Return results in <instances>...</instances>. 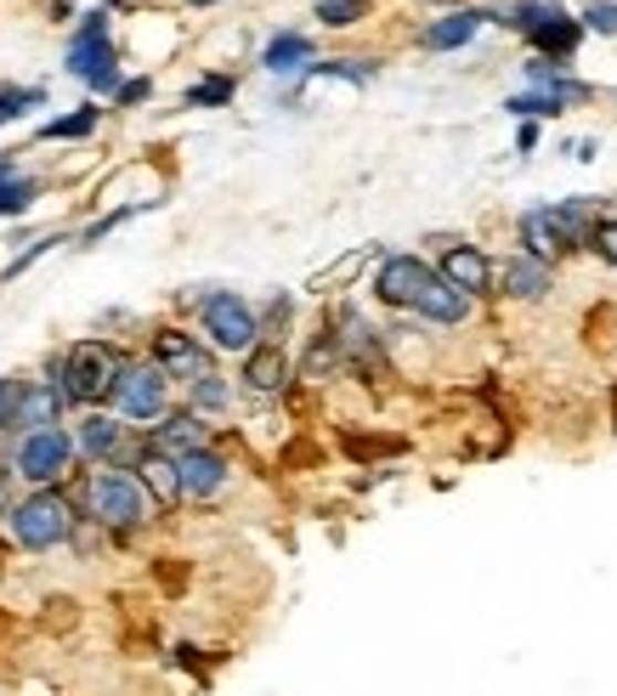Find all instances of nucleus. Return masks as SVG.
<instances>
[{
    "label": "nucleus",
    "instance_id": "34",
    "mask_svg": "<svg viewBox=\"0 0 617 696\" xmlns=\"http://www.w3.org/2000/svg\"><path fill=\"white\" fill-rule=\"evenodd\" d=\"M57 243H69V232H45V238H29V250H23V256H18V261L7 267V272H0V278H7V283H12V278H23V272H29V267H34V261H40L45 250H57Z\"/></svg>",
    "mask_w": 617,
    "mask_h": 696
},
{
    "label": "nucleus",
    "instance_id": "40",
    "mask_svg": "<svg viewBox=\"0 0 617 696\" xmlns=\"http://www.w3.org/2000/svg\"><path fill=\"white\" fill-rule=\"evenodd\" d=\"M74 40H108V18H103V7H97V12H85V23L74 29Z\"/></svg>",
    "mask_w": 617,
    "mask_h": 696
},
{
    "label": "nucleus",
    "instance_id": "15",
    "mask_svg": "<svg viewBox=\"0 0 617 696\" xmlns=\"http://www.w3.org/2000/svg\"><path fill=\"white\" fill-rule=\"evenodd\" d=\"M527 40H533V52H538V58H550V63H561V69H566V63L578 58L584 23H578V18H566V12L555 7V12H550V18H544V23L527 34Z\"/></svg>",
    "mask_w": 617,
    "mask_h": 696
},
{
    "label": "nucleus",
    "instance_id": "43",
    "mask_svg": "<svg viewBox=\"0 0 617 696\" xmlns=\"http://www.w3.org/2000/svg\"><path fill=\"white\" fill-rule=\"evenodd\" d=\"M187 7H216V0H187Z\"/></svg>",
    "mask_w": 617,
    "mask_h": 696
},
{
    "label": "nucleus",
    "instance_id": "38",
    "mask_svg": "<svg viewBox=\"0 0 617 696\" xmlns=\"http://www.w3.org/2000/svg\"><path fill=\"white\" fill-rule=\"evenodd\" d=\"M148 96H154V80L142 74V80H125V85L114 91V103H119V108H136V103H148Z\"/></svg>",
    "mask_w": 617,
    "mask_h": 696
},
{
    "label": "nucleus",
    "instance_id": "33",
    "mask_svg": "<svg viewBox=\"0 0 617 696\" xmlns=\"http://www.w3.org/2000/svg\"><path fill=\"white\" fill-rule=\"evenodd\" d=\"M34 193H40V181H29V176H18V181L0 187V221H7V216H23V210L34 205Z\"/></svg>",
    "mask_w": 617,
    "mask_h": 696
},
{
    "label": "nucleus",
    "instance_id": "30",
    "mask_svg": "<svg viewBox=\"0 0 617 696\" xmlns=\"http://www.w3.org/2000/svg\"><path fill=\"white\" fill-rule=\"evenodd\" d=\"M227 403H232V391H227L221 374H205L199 385H187V408H194V414H221Z\"/></svg>",
    "mask_w": 617,
    "mask_h": 696
},
{
    "label": "nucleus",
    "instance_id": "8",
    "mask_svg": "<svg viewBox=\"0 0 617 696\" xmlns=\"http://www.w3.org/2000/svg\"><path fill=\"white\" fill-rule=\"evenodd\" d=\"M154 363L170 374V380H187V385H199L205 374H216L210 352L199 345V334H187V329H159L154 334Z\"/></svg>",
    "mask_w": 617,
    "mask_h": 696
},
{
    "label": "nucleus",
    "instance_id": "35",
    "mask_svg": "<svg viewBox=\"0 0 617 696\" xmlns=\"http://www.w3.org/2000/svg\"><path fill=\"white\" fill-rule=\"evenodd\" d=\"M578 23H584L589 34H611V40H617V0H589Z\"/></svg>",
    "mask_w": 617,
    "mask_h": 696
},
{
    "label": "nucleus",
    "instance_id": "3",
    "mask_svg": "<svg viewBox=\"0 0 617 696\" xmlns=\"http://www.w3.org/2000/svg\"><path fill=\"white\" fill-rule=\"evenodd\" d=\"M7 516H12V538L23 543V550H34V555H45V550H57V543L74 538V505L63 499L57 487H40L34 499H23Z\"/></svg>",
    "mask_w": 617,
    "mask_h": 696
},
{
    "label": "nucleus",
    "instance_id": "32",
    "mask_svg": "<svg viewBox=\"0 0 617 696\" xmlns=\"http://www.w3.org/2000/svg\"><path fill=\"white\" fill-rule=\"evenodd\" d=\"M357 18H368L363 0H317V23L323 29H352Z\"/></svg>",
    "mask_w": 617,
    "mask_h": 696
},
{
    "label": "nucleus",
    "instance_id": "21",
    "mask_svg": "<svg viewBox=\"0 0 617 696\" xmlns=\"http://www.w3.org/2000/svg\"><path fill=\"white\" fill-rule=\"evenodd\" d=\"M312 63H317V58H312V40L295 34V29L272 34V40H266V52H261V69H266V74H306Z\"/></svg>",
    "mask_w": 617,
    "mask_h": 696
},
{
    "label": "nucleus",
    "instance_id": "13",
    "mask_svg": "<svg viewBox=\"0 0 617 696\" xmlns=\"http://www.w3.org/2000/svg\"><path fill=\"white\" fill-rule=\"evenodd\" d=\"M425 323H442V329H453V323H464L470 312H477V294H464V289H453L442 272H431V283H425V294H419V307H414Z\"/></svg>",
    "mask_w": 617,
    "mask_h": 696
},
{
    "label": "nucleus",
    "instance_id": "25",
    "mask_svg": "<svg viewBox=\"0 0 617 696\" xmlns=\"http://www.w3.org/2000/svg\"><path fill=\"white\" fill-rule=\"evenodd\" d=\"M232 91H239V80H232V74H205L199 85L181 91V108H227Z\"/></svg>",
    "mask_w": 617,
    "mask_h": 696
},
{
    "label": "nucleus",
    "instance_id": "6",
    "mask_svg": "<svg viewBox=\"0 0 617 696\" xmlns=\"http://www.w3.org/2000/svg\"><path fill=\"white\" fill-rule=\"evenodd\" d=\"M74 454H80V447H74V436H69L63 425H52V430H29V436L18 442V476L34 481V487H52V481L69 476Z\"/></svg>",
    "mask_w": 617,
    "mask_h": 696
},
{
    "label": "nucleus",
    "instance_id": "2",
    "mask_svg": "<svg viewBox=\"0 0 617 696\" xmlns=\"http://www.w3.org/2000/svg\"><path fill=\"white\" fill-rule=\"evenodd\" d=\"M85 505H91V521L97 527H114V532H136L154 521V492L142 487L130 470H97L85 481Z\"/></svg>",
    "mask_w": 617,
    "mask_h": 696
},
{
    "label": "nucleus",
    "instance_id": "17",
    "mask_svg": "<svg viewBox=\"0 0 617 696\" xmlns=\"http://www.w3.org/2000/svg\"><path fill=\"white\" fill-rule=\"evenodd\" d=\"M74 447L85 459H119L125 454V425L114 419V414H103V408H91L85 419H80V430H74Z\"/></svg>",
    "mask_w": 617,
    "mask_h": 696
},
{
    "label": "nucleus",
    "instance_id": "18",
    "mask_svg": "<svg viewBox=\"0 0 617 696\" xmlns=\"http://www.w3.org/2000/svg\"><path fill=\"white\" fill-rule=\"evenodd\" d=\"M488 23V12H477V7H459V12H448V18H437V23H425V52H459V45H470L477 40V29Z\"/></svg>",
    "mask_w": 617,
    "mask_h": 696
},
{
    "label": "nucleus",
    "instance_id": "36",
    "mask_svg": "<svg viewBox=\"0 0 617 696\" xmlns=\"http://www.w3.org/2000/svg\"><path fill=\"white\" fill-rule=\"evenodd\" d=\"M290 318H295V301H290V294H272V301L261 307V334H272V340H278Z\"/></svg>",
    "mask_w": 617,
    "mask_h": 696
},
{
    "label": "nucleus",
    "instance_id": "19",
    "mask_svg": "<svg viewBox=\"0 0 617 696\" xmlns=\"http://www.w3.org/2000/svg\"><path fill=\"white\" fill-rule=\"evenodd\" d=\"M244 385H250V391H261V396L283 391V385H290V352H283L278 340H261L255 352L244 357Z\"/></svg>",
    "mask_w": 617,
    "mask_h": 696
},
{
    "label": "nucleus",
    "instance_id": "27",
    "mask_svg": "<svg viewBox=\"0 0 617 696\" xmlns=\"http://www.w3.org/2000/svg\"><path fill=\"white\" fill-rule=\"evenodd\" d=\"M504 114H515V120H555V114H566V103L555 91H521V96L504 103Z\"/></svg>",
    "mask_w": 617,
    "mask_h": 696
},
{
    "label": "nucleus",
    "instance_id": "7",
    "mask_svg": "<svg viewBox=\"0 0 617 696\" xmlns=\"http://www.w3.org/2000/svg\"><path fill=\"white\" fill-rule=\"evenodd\" d=\"M431 272H437V267H425L419 256H386L368 289H374V301H379V307L414 312V307H419V294H425V283H431Z\"/></svg>",
    "mask_w": 617,
    "mask_h": 696
},
{
    "label": "nucleus",
    "instance_id": "24",
    "mask_svg": "<svg viewBox=\"0 0 617 696\" xmlns=\"http://www.w3.org/2000/svg\"><path fill=\"white\" fill-rule=\"evenodd\" d=\"M346 363L341 352V334L335 329H317L312 345H306V357H301V380H335V368Z\"/></svg>",
    "mask_w": 617,
    "mask_h": 696
},
{
    "label": "nucleus",
    "instance_id": "1",
    "mask_svg": "<svg viewBox=\"0 0 617 696\" xmlns=\"http://www.w3.org/2000/svg\"><path fill=\"white\" fill-rule=\"evenodd\" d=\"M119 368H125V357L114 352V345H103V340L69 345L63 363H57V391H63V403H74V408L108 403L114 385H119Z\"/></svg>",
    "mask_w": 617,
    "mask_h": 696
},
{
    "label": "nucleus",
    "instance_id": "10",
    "mask_svg": "<svg viewBox=\"0 0 617 696\" xmlns=\"http://www.w3.org/2000/svg\"><path fill=\"white\" fill-rule=\"evenodd\" d=\"M550 221H555V232H561V243H566V256L573 250H595V232H600V221H606V210H600V198H561V205H550Z\"/></svg>",
    "mask_w": 617,
    "mask_h": 696
},
{
    "label": "nucleus",
    "instance_id": "41",
    "mask_svg": "<svg viewBox=\"0 0 617 696\" xmlns=\"http://www.w3.org/2000/svg\"><path fill=\"white\" fill-rule=\"evenodd\" d=\"M515 147H521V154H533V147H538V125H533V120H521V131H515Z\"/></svg>",
    "mask_w": 617,
    "mask_h": 696
},
{
    "label": "nucleus",
    "instance_id": "29",
    "mask_svg": "<svg viewBox=\"0 0 617 696\" xmlns=\"http://www.w3.org/2000/svg\"><path fill=\"white\" fill-rule=\"evenodd\" d=\"M45 108V91L40 85H0V125H12L23 114Z\"/></svg>",
    "mask_w": 617,
    "mask_h": 696
},
{
    "label": "nucleus",
    "instance_id": "16",
    "mask_svg": "<svg viewBox=\"0 0 617 696\" xmlns=\"http://www.w3.org/2000/svg\"><path fill=\"white\" fill-rule=\"evenodd\" d=\"M130 470H136V481L154 492V505H176V499H187L181 492V465L170 459V454H159V447L148 442V454H136L130 459Z\"/></svg>",
    "mask_w": 617,
    "mask_h": 696
},
{
    "label": "nucleus",
    "instance_id": "26",
    "mask_svg": "<svg viewBox=\"0 0 617 696\" xmlns=\"http://www.w3.org/2000/svg\"><path fill=\"white\" fill-rule=\"evenodd\" d=\"M97 120H103V108L85 103V108H74V114H63V120H52V125H40V142H80V136L97 131Z\"/></svg>",
    "mask_w": 617,
    "mask_h": 696
},
{
    "label": "nucleus",
    "instance_id": "23",
    "mask_svg": "<svg viewBox=\"0 0 617 696\" xmlns=\"http://www.w3.org/2000/svg\"><path fill=\"white\" fill-rule=\"evenodd\" d=\"M515 232H521V250H527V256H538V261H550V267L566 256V243H561V232H555V221H550V205L527 210Z\"/></svg>",
    "mask_w": 617,
    "mask_h": 696
},
{
    "label": "nucleus",
    "instance_id": "20",
    "mask_svg": "<svg viewBox=\"0 0 617 696\" xmlns=\"http://www.w3.org/2000/svg\"><path fill=\"white\" fill-rule=\"evenodd\" d=\"M181 465V492L187 499H216V492L227 487V459L221 454H210V447H199V454H187V459H176Z\"/></svg>",
    "mask_w": 617,
    "mask_h": 696
},
{
    "label": "nucleus",
    "instance_id": "12",
    "mask_svg": "<svg viewBox=\"0 0 617 696\" xmlns=\"http://www.w3.org/2000/svg\"><path fill=\"white\" fill-rule=\"evenodd\" d=\"M437 272H442L453 289H464V294H488V289H493V261L477 250V243H442Z\"/></svg>",
    "mask_w": 617,
    "mask_h": 696
},
{
    "label": "nucleus",
    "instance_id": "37",
    "mask_svg": "<svg viewBox=\"0 0 617 696\" xmlns=\"http://www.w3.org/2000/svg\"><path fill=\"white\" fill-rule=\"evenodd\" d=\"M18 408H23V380H0V430H18Z\"/></svg>",
    "mask_w": 617,
    "mask_h": 696
},
{
    "label": "nucleus",
    "instance_id": "14",
    "mask_svg": "<svg viewBox=\"0 0 617 696\" xmlns=\"http://www.w3.org/2000/svg\"><path fill=\"white\" fill-rule=\"evenodd\" d=\"M154 447H159V454H170V459H187V454H199V447H210L205 414H194V408L165 414V425H154Z\"/></svg>",
    "mask_w": 617,
    "mask_h": 696
},
{
    "label": "nucleus",
    "instance_id": "31",
    "mask_svg": "<svg viewBox=\"0 0 617 696\" xmlns=\"http://www.w3.org/2000/svg\"><path fill=\"white\" fill-rule=\"evenodd\" d=\"M363 261H368V250H352V256H346L341 267H328V272H317V278H312L306 289H312V294H328V289H341V283H352V278L363 272Z\"/></svg>",
    "mask_w": 617,
    "mask_h": 696
},
{
    "label": "nucleus",
    "instance_id": "11",
    "mask_svg": "<svg viewBox=\"0 0 617 696\" xmlns=\"http://www.w3.org/2000/svg\"><path fill=\"white\" fill-rule=\"evenodd\" d=\"M555 289V267L515 250L504 267H499V294H510V301H544V294Z\"/></svg>",
    "mask_w": 617,
    "mask_h": 696
},
{
    "label": "nucleus",
    "instance_id": "5",
    "mask_svg": "<svg viewBox=\"0 0 617 696\" xmlns=\"http://www.w3.org/2000/svg\"><path fill=\"white\" fill-rule=\"evenodd\" d=\"M165 385H170V374H165L159 363H125L108 403H114L119 419L154 425V419H165Z\"/></svg>",
    "mask_w": 617,
    "mask_h": 696
},
{
    "label": "nucleus",
    "instance_id": "4",
    "mask_svg": "<svg viewBox=\"0 0 617 696\" xmlns=\"http://www.w3.org/2000/svg\"><path fill=\"white\" fill-rule=\"evenodd\" d=\"M199 323L210 334V345H221V352H255L261 345V312L244 301V294H232V289H216L199 301Z\"/></svg>",
    "mask_w": 617,
    "mask_h": 696
},
{
    "label": "nucleus",
    "instance_id": "28",
    "mask_svg": "<svg viewBox=\"0 0 617 696\" xmlns=\"http://www.w3.org/2000/svg\"><path fill=\"white\" fill-rule=\"evenodd\" d=\"M306 80H352V85H368L374 80V63L368 58H323L306 69Z\"/></svg>",
    "mask_w": 617,
    "mask_h": 696
},
{
    "label": "nucleus",
    "instance_id": "22",
    "mask_svg": "<svg viewBox=\"0 0 617 696\" xmlns=\"http://www.w3.org/2000/svg\"><path fill=\"white\" fill-rule=\"evenodd\" d=\"M63 419V391L52 380H40V385H23V408H18V430H52Z\"/></svg>",
    "mask_w": 617,
    "mask_h": 696
},
{
    "label": "nucleus",
    "instance_id": "42",
    "mask_svg": "<svg viewBox=\"0 0 617 696\" xmlns=\"http://www.w3.org/2000/svg\"><path fill=\"white\" fill-rule=\"evenodd\" d=\"M7 181H18V159H7V154H0V187H7Z\"/></svg>",
    "mask_w": 617,
    "mask_h": 696
},
{
    "label": "nucleus",
    "instance_id": "9",
    "mask_svg": "<svg viewBox=\"0 0 617 696\" xmlns=\"http://www.w3.org/2000/svg\"><path fill=\"white\" fill-rule=\"evenodd\" d=\"M69 74L85 80L97 96H114V91L125 85V74H119V52H114L108 40H69Z\"/></svg>",
    "mask_w": 617,
    "mask_h": 696
},
{
    "label": "nucleus",
    "instance_id": "39",
    "mask_svg": "<svg viewBox=\"0 0 617 696\" xmlns=\"http://www.w3.org/2000/svg\"><path fill=\"white\" fill-rule=\"evenodd\" d=\"M595 256H600L606 267H617V216L600 221V232H595Z\"/></svg>",
    "mask_w": 617,
    "mask_h": 696
}]
</instances>
